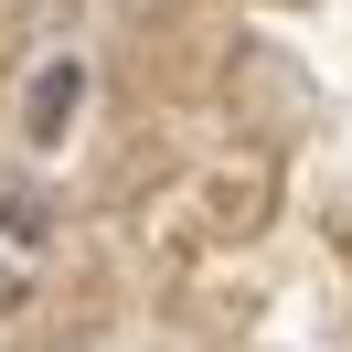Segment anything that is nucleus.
<instances>
[{"label":"nucleus","instance_id":"obj_3","mask_svg":"<svg viewBox=\"0 0 352 352\" xmlns=\"http://www.w3.org/2000/svg\"><path fill=\"white\" fill-rule=\"evenodd\" d=\"M11 299H22V267H11V256H0V309H11Z\"/></svg>","mask_w":352,"mask_h":352},{"label":"nucleus","instance_id":"obj_2","mask_svg":"<svg viewBox=\"0 0 352 352\" xmlns=\"http://www.w3.org/2000/svg\"><path fill=\"white\" fill-rule=\"evenodd\" d=\"M0 235H22V245L43 235V192H32V182H22V192H0Z\"/></svg>","mask_w":352,"mask_h":352},{"label":"nucleus","instance_id":"obj_1","mask_svg":"<svg viewBox=\"0 0 352 352\" xmlns=\"http://www.w3.org/2000/svg\"><path fill=\"white\" fill-rule=\"evenodd\" d=\"M75 107H86V65L75 54H43L22 86V150H54V139L75 129Z\"/></svg>","mask_w":352,"mask_h":352}]
</instances>
